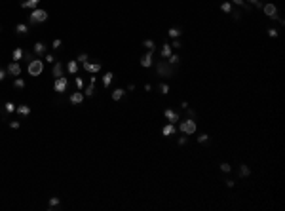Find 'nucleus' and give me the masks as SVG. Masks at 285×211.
<instances>
[{
    "label": "nucleus",
    "instance_id": "38",
    "mask_svg": "<svg viewBox=\"0 0 285 211\" xmlns=\"http://www.w3.org/2000/svg\"><path fill=\"white\" fill-rule=\"evenodd\" d=\"M76 88H78L80 91L84 89V82H82V78H76Z\"/></svg>",
    "mask_w": 285,
    "mask_h": 211
},
{
    "label": "nucleus",
    "instance_id": "39",
    "mask_svg": "<svg viewBox=\"0 0 285 211\" xmlns=\"http://www.w3.org/2000/svg\"><path fill=\"white\" fill-rule=\"evenodd\" d=\"M268 36L276 38V36H278V31H276V29H268Z\"/></svg>",
    "mask_w": 285,
    "mask_h": 211
},
{
    "label": "nucleus",
    "instance_id": "4",
    "mask_svg": "<svg viewBox=\"0 0 285 211\" xmlns=\"http://www.w3.org/2000/svg\"><path fill=\"white\" fill-rule=\"evenodd\" d=\"M179 128H181V131H182L184 135H194L196 129H198V124H196L194 118H188V120H182Z\"/></svg>",
    "mask_w": 285,
    "mask_h": 211
},
{
    "label": "nucleus",
    "instance_id": "2",
    "mask_svg": "<svg viewBox=\"0 0 285 211\" xmlns=\"http://www.w3.org/2000/svg\"><path fill=\"white\" fill-rule=\"evenodd\" d=\"M48 19V12L46 10H40V8H34L29 15V23L31 25H38V23H44Z\"/></svg>",
    "mask_w": 285,
    "mask_h": 211
},
{
    "label": "nucleus",
    "instance_id": "16",
    "mask_svg": "<svg viewBox=\"0 0 285 211\" xmlns=\"http://www.w3.org/2000/svg\"><path fill=\"white\" fill-rule=\"evenodd\" d=\"M67 70H68L70 74H76V73H78V61H76V59H74V61H68Z\"/></svg>",
    "mask_w": 285,
    "mask_h": 211
},
{
    "label": "nucleus",
    "instance_id": "41",
    "mask_svg": "<svg viewBox=\"0 0 285 211\" xmlns=\"http://www.w3.org/2000/svg\"><path fill=\"white\" fill-rule=\"evenodd\" d=\"M171 48H181V40H179V38H175V40H173V44H171Z\"/></svg>",
    "mask_w": 285,
    "mask_h": 211
},
{
    "label": "nucleus",
    "instance_id": "13",
    "mask_svg": "<svg viewBox=\"0 0 285 211\" xmlns=\"http://www.w3.org/2000/svg\"><path fill=\"white\" fill-rule=\"evenodd\" d=\"M160 55H162V59H168V57L171 55V44H168V42H165V44L162 46V52H160Z\"/></svg>",
    "mask_w": 285,
    "mask_h": 211
},
{
    "label": "nucleus",
    "instance_id": "11",
    "mask_svg": "<svg viewBox=\"0 0 285 211\" xmlns=\"http://www.w3.org/2000/svg\"><path fill=\"white\" fill-rule=\"evenodd\" d=\"M68 101L72 103V105H80V103L84 101V93H82L80 89H78V91H74L72 95H70V99H68Z\"/></svg>",
    "mask_w": 285,
    "mask_h": 211
},
{
    "label": "nucleus",
    "instance_id": "36",
    "mask_svg": "<svg viewBox=\"0 0 285 211\" xmlns=\"http://www.w3.org/2000/svg\"><path fill=\"white\" fill-rule=\"evenodd\" d=\"M61 46H63V44H61V40H53V44H52V48H53V50H59V48H61Z\"/></svg>",
    "mask_w": 285,
    "mask_h": 211
},
{
    "label": "nucleus",
    "instance_id": "26",
    "mask_svg": "<svg viewBox=\"0 0 285 211\" xmlns=\"http://www.w3.org/2000/svg\"><path fill=\"white\" fill-rule=\"evenodd\" d=\"M142 46H145L147 50H150V52H154V48H156V44H154V40H145L142 42Z\"/></svg>",
    "mask_w": 285,
    "mask_h": 211
},
{
    "label": "nucleus",
    "instance_id": "27",
    "mask_svg": "<svg viewBox=\"0 0 285 211\" xmlns=\"http://www.w3.org/2000/svg\"><path fill=\"white\" fill-rule=\"evenodd\" d=\"M179 59H181V57H179L177 53H171V55L168 57V63H169V65H177V63H179Z\"/></svg>",
    "mask_w": 285,
    "mask_h": 211
},
{
    "label": "nucleus",
    "instance_id": "44",
    "mask_svg": "<svg viewBox=\"0 0 285 211\" xmlns=\"http://www.w3.org/2000/svg\"><path fill=\"white\" fill-rule=\"evenodd\" d=\"M10 128H12V129H17V128H19V122H10Z\"/></svg>",
    "mask_w": 285,
    "mask_h": 211
},
{
    "label": "nucleus",
    "instance_id": "24",
    "mask_svg": "<svg viewBox=\"0 0 285 211\" xmlns=\"http://www.w3.org/2000/svg\"><path fill=\"white\" fill-rule=\"evenodd\" d=\"M13 88H17V89H23V88H25V80L17 76V78L13 80Z\"/></svg>",
    "mask_w": 285,
    "mask_h": 211
},
{
    "label": "nucleus",
    "instance_id": "40",
    "mask_svg": "<svg viewBox=\"0 0 285 211\" xmlns=\"http://www.w3.org/2000/svg\"><path fill=\"white\" fill-rule=\"evenodd\" d=\"M230 13H232V17H234L236 21H240V17H242V13H240V12H230Z\"/></svg>",
    "mask_w": 285,
    "mask_h": 211
},
{
    "label": "nucleus",
    "instance_id": "18",
    "mask_svg": "<svg viewBox=\"0 0 285 211\" xmlns=\"http://www.w3.org/2000/svg\"><path fill=\"white\" fill-rule=\"evenodd\" d=\"M15 112L21 114V116H29V114H31V107H29V105H21V107L15 108Z\"/></svg>",
    "mask_w": 285,
    "mask_h": 211
},
{
    "label": "nucleus",
    "instance_id": "6",
    "mask_svg": "<svg viewBox=\"0 0 285 211\" xmlns=\"http://www.w3.org/2000/svg\"><path fill=\"white\" fill-rule=\"evenodd\" d=\"M67 86H68V78H67V76H61V78H55L53 89H55L57 93H65V91H67Z\"/></svg>",
    "mask_w": 285,
    "mask_h": 211
},
{
    "label": "nucleus",
    "instance_id": "8",
    "mask_svg": "<svg viewBox=\"0 0 285 211\" xmlns=\"http://www.w3.org/2000/svg\"><path fill=\"white\" fill-rule=\"evenodd\" d=\"M163 116H165V118H168V122H171V124H175V122L181 120L179 112H175V110H171V108H165V110H163Z\"/></svg>",
    "mask_w": 285,
    "mask_h": 211
},
{
    "label": "nucleus",
    "instance_id": "46",
    "mask_svg": "<svg viewBox=\"0 0 285 211\" xmlns=\"http://www.w3.org/2000/svg\"><path fill=\"white\" fill-rule=\"evenodd\" d=\"M247 2H251V4H257V2H258V0H247Z\"/></svg>",
    "mask_w": 285,
    "mask_h": 211
},
{
    "label": "nucleus",
    "instance_id": "35",
    "mask_svg": "<svg viewBox=\"0 0 285 211\" xmlns=\"http://www.w3.org/2000/svg\"><path fill=\"white\" fill-rule=\"evenodd\" d=\"M76 61H78V63H86V61H88V53H80V55L76 57Z\"/></svg>",
    "mask_w": 285,
    "mask_h": 211
},
{
    "label": "nucleus",
    "instance_id": "37",
    "mask_svg": "<svg viewBox=\"0 0 285 211\" xmlns=\"http://www.w3.org/2000/svg\"><path fill=\"white\" fill-rule=\"evenodd\" d=\"M184 110L188 112V118H194V120H196V112H194L192 108H184Z\"/></svg>",
    "mask_w": 285,
    "mask_h": 211
},
{
    "label": "nucleus",
    "instance_id": "33",
    "mask_svg": "<svg viewBox=\"0 0 285 211\" xmlns=\"http://www.w3.org/2000/svg\"><path fill=\"white\" fill-rule=\"evenodd\" d=\"M160 91L163 93V95H168V93H169V86L168 84H160Z\"/></svg>",
    "mask_w": 285,
    "mask_h": 211
},
{
    "label": "nucleus",
    "instance_id": "43",
    "mask_svg": "<svg viewBox=\"0 0 285 211\" xmlns=\"http://www.w3.org/2000/svg\"><path fill=\"white\" fill-rule=\"evenodd\" d=\"M6 74H8V73H6V70H2V68H0V82H2V80L6 78Z\"/></svg>",
    "mask_w": 285,
    "mask_h": 211
},
{
    "label": "nucleus",
    "instance_id": "28",
    "mask_svg": "<svg viewBox=\"0 0 285 211\" xmlns=\"http://www.w3.org/2000/svg\"><path fill=\"white\" fill-rule=\"evenodd\" d=\"M249 175H251V169L247 166H242L240 168V177H249Z\"/></svg>",
    "mask_w": 285,
    "mask_h": 211
},
{
    "label": "nucleus",
    "instance_id": "19",
    "mask_svg": "<svg viewBox=\"0 0 285 211\" xmlns=\"http://www.w3.org/2000/svg\"><path fill=\"white\" fill-rule=\"evenodd\" d=\"M15 33L17 34H27L29 33V25H25V23H17V25H15Z\"/></svg>",
    "mask_w": 285,
    "mask_h": 211
},
{
    "label": "nucleus",
    "instance_id": "42",
    "mask_svg": "<svg viewBox=\"0 0 285 211\" xmlns=\"http://www.w3.org/2000/svg\"><path fill=\"white\" fill-rule=\"evenodd\" d=\"M46 63H53V55H52V53L46 55Z\"/></svg>",
    "mask_w": 285,
    "mask_h": 211
},
{
    "label": "nucleus",
    "instance_id": "15",
    "mask_svg": "<svg viewBox=\"0 0 285 211\" xmlns=\"http://www.w3.org/2000/svg\"><path fill=\"white\" fill-rule=\"evenodd\" d=\"M38 4H40V0H25V2H21V8L34 10V8H38Z\"/></svg>",
    "mask_w": 285,
    "mask_h": 211
},
{
    "label": "nucleus",
    "instance_id": "7",
    "mask_svg": "<svg viewBox=\"0 0 285 211\" xmlns=\"http://www.w3.org/2000/svg\"><path fill=\"white\" fill-rule=\"evenodd\" d=\"M6 73H8L10 76H15V78H17V76L21 74V65H19L17 61H12V63L8 65V68H6Z\"/></svg>",
    "mask_w": 285,
    "mask_h": 211
},
{
    "label": "nucleus",
    "instance_id": "29",
    "mask_svg": "<svg viewBox=\"0 0 285 211\" xmlns=\"http://www.w3.org/2000/svg\"><path fill=\"white\" fill-rule=\"evenodd\" d=\"M221 10H222L224 13H230V12H232V4H230V2H222V4H221Z\"/></svg>",
    "mask_w": 285,
    "mask_h": 211
},
{
    "label": "nucleus",
    "instance_id": "17",
    "mask_svg": "<svg viewBox=\"0 0 285 211\" xmlns=\"http://www.w3.org/2000/svg\"><path fill=\"white\" fill-rule=\"evenodd\" d=\"M34 53L36 55H44L46 53V44L44 42H36L34 44Z\"/></svg>",
    "mask_w": 285,
    "mask_h": 211
},
{
    "label": "nucleus",
    "instance_id": "20",
    "mask_svg": "<svg viewBox=\"0 0 285 211\" xmlns=\"http://www.w3.org/2000/svg\"><path fill=\"white\" fill-rule=\"evenodd\" d=\"M124 95H126V91H124L122 88H118V89H114V91H112V99H114V101H120Z\"/></svg>",
    "mask_w": 285,
    "mask_h": 211
},
{
    "label": "nucleus",
    "instance_id": "22",
    "mask_svg": "<svg viewBox=\"0 0 285 211\" xmlns=\"http://www.w3.org/2000/svg\"><path fill=\"white\" fill-rule=\"evenodd\" d=\"M23 55H25V52H23L21 48H15V50H13V53H12L13 61H19V59H23Z\"/></svg>",
    "mask_w": 285,
    "mask_h": 211
},
{
    "label": "nucleus",
    "instance_id": "31",
    "mask_svg": "<svg viewBox=\"0 0 285 211\" xmlns=\"http://www.w3.org/2000/svg\"><path fill=\"white\" fill-rule=\"evenodd\" d=\"M207 139H209V135H207V133H200V135H198V143H202V145H203V143H207Z\"/></svg>",
    "mask_w": 285,
    "mask_h": 211
},
{
    "label": "nucleus",
    "instance_id": "32",
    "mask_svg": "<svg viewBox=\"0 0 285 211\" xmlns=\"http://www.w3.org/2000/svg\"><path fill=\"white\" fill-rule=\"evenodd\" d=\"M221 171H222V173H230V171H232L230 163H226V162H224V163H221Z\"/></svg>",
    "mask_w": 285,
    "mask_h": 211
},
{
    "label": "nucleus",
    "instance_id": "1",
    "mask_svg": "<svg viewBox=\"0 0 285 211\" xmlns=\"http://www.w3.org/2000/svg\"><path fill=\"white\" fill-rule=\"evenodd\" d=\"M156 70H158V76H162V78H171V76L175 74V65H169L165 59H162V61H158Z\"/></svg>",
    "mask_w": 285,
    "mask_h": 211
},
{
    "label": "nucleus",
    "instance_id": "3",
    "mask_svg": "<svg viewBox=\"0 0 285 211\" xmlns=\"http://www.w3.org/2000/svg\"><path fill=\"white\" fill-rule=\"evenodd\" d=\"M42 70H44V61H42V59L34 57V59L29 61V74H31V76H40Z\"/></svg>",
    "mask_w": 285,
    "mask_h": 211
},
{
    "label": "nucleus",
    "instance_id": "25",
    "mask_svg": "<svg viewBox=\"0 0 285 211\" xmlns=\"http://www.w3.org/2000/svg\"><path fill=\"white\" fill-rule=\"evenodd\" d=\"M15 108H17V107H15V105H13L12 101H8V103L4 105V110H6L8 114H12V112H15Z\"/></svg>",
    "mask_w": 285,
    "mask_h": 211
},
{
    "label": "nucleus",
    "instance_id": "12",
    "mask_svg": "<svg viewBox=\"0 0 285 211\" xmlns=\"http://www.w3.org/2000/svg\"><path fill=\"white\" fill-rule=\"evenodd\" d=\"M175 131H177V128H175V124H171V122H169L168 126L162 128V135H163V137H169V135H173Z\"/></svg>",
    "mask_w": 285,
    "mask_h": 211
},
{
    "label": "nucleus",
    "instance_id": "21",
    "mask_svg": "<svg viewBox=\"0 0 285 211\" xmlns=\"http://www.w3.org/2000/svg\"><path fill=\"white\" fill-rule=\"evenodd\" d=\"M168 34H169L171 38H179V36L182 34V29H179V27H171V29L168 31Z\"/></svg>",
    "mask_w": 285,
    "mask_h": 211
},
{
    "label": "nucleus",
    "instance_id": "10",
    "mask_svg": "<svg viewBox=\"0 0 285 211\" xmlns=\"http://www.w3.org/2000/svg\"><path fill=\"white\" fill-rule=\"evenodd\" d=\"M152 53H154V52H150V50H148V52H147L145 55H142V57H141V65H142V67H145V68H148V67H152V61H154V59H152Z\"/></svg>",
    "mask_w": 285,
    "mask_h": 211
},
{
    "label": "nucleus",
    "instance_id": "5",
    "mask_svg": "<svg viewBox=\"0 0 285 211\" xmlns=\"http://www.w3.org/2000/svg\"><path fill=\"white\" fill-rule=\"evenodd\" d=\"M262 12H264V15H266L268 19H278V8H276L272 2L262 4Z\"/></svg>",
    "mask_w": 285,
    "mask_h": 211
},
{
    "label": "nucleus",
    "instance_id": "34",
    "mask_svg": "<svg viewBox=\"0 0 285 211\" xmlns=\"http://www.w3.org/2000/svg\"><path fill=\"white\" fill-rule=\"evenodd\" d=\"M59 202H61V200H59L57 196H53V198H50V207H55V205H59Z\"/></svg>",
    "mask_w": 285,
    "mask_h": 211
},
{
    "label": "nucleus",
    "instance_id": "30",
    "mask_svg": "<svg viewBox=\"0 0 285 211\" xmlns=\"http://www.w3.org/2000/svg\"><path fill=\"white\" fill-rule=\"evenodd\" d=\"M232 2H234V4H238V6H243V10H245V12H249V10H251V8L245 4V0H232Z\"/></svg>",
    "mask_w": 285,
    "mask_h": 211
},
{
    "label": "nucleus",
    "instance_id": "23",
    "mask_svg": "<svg viewBox=\"0 0 285 211\" xmlns=\"http://www.w3.org/2000/svg\"><path fill=\"white\" fill-rule=\"evenodd\" d=\"M112 76H114L112 73H107V74H103V86H105V88H108V86H110V82H112Z\"/></svg>",
    "mask_w": 285,
    "mask_h": 211
},
{
    "label": "nucleus",
    "instance_id": "45",
    "mask_svg": "<svg viewBox=\"0 0 285 211\" xmlns=\"http://www.w3.org/2000/svg\"><path fill=\"white\" fill-rule=\"evenodd\" d=\"M179 145H186V137H179Z\"/></svg>",
    "mask_w": 285,
    "mask_h": 211
},
{
    "label": "nucleus",
    "instance_id": "9",
    "mask_svg": "<svg viewBox=\"0 0 285 211\" xmlns=\"http://www.w3.org/2000/svg\"><path fill=\"white\" fill-rule=\"evenodd\" d=\"M82 65H84V68L88 70L89 74H95V73H99V70H101V63H89V61H86Z\"/></svg>",
    "mask_w": 285,
    "mask_h": 211
},
{
    "label": "nucleus",
    "instance_id": "14",
    "mask_svg": "<svg viewBox=\"0 0 285 211\" xmlns=\"http://www.w3.org/2000/svg\"><path fill=\"white\" fill-rule=\"evenodd\" d=\"M52 74H53L55 78H61V76H63V65H61V63H55V65H53Z\"/></svg>",
    "mask_w": 285,
    "mask_h": 211
}]
</instances>
